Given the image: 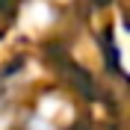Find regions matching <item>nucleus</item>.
<instances>
[]
</instances>
